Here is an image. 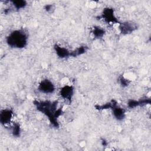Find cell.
I'll list each match as a JSON object with an SVG mask.
<instances>
[{
    "label": "cell",
    "instance_id": "2",
    "mask_svg": "<svg viewBox=\"0 0 151 151\" xmlns=\"http://www.w3.org/2000/svg\"><path fill=\"white\" fill-rule=\"evenodd\" d=\"M28 35L22 29H15L11 32L6 37L7 45L13 48L21 49L27 45Z\"/></svg>",
    "mask_w": 151,
    "mask_h": 151
},
{
    "label": "cell",
    "instance_id": "13",
    "mask_svg": "<svg viewBox=\"0 0 151 151\" xmlns=\"http://www.w3.org/2000/svg\"><path fill=\"white\" fill-rule=\"evenodd\" d=\"M10 2L12 4V5L14 6V8L17 10H19V9L25 8L27 5V2L25 1H23V0L11 1Z\"/></svg>",
    "mask_w": 151,
    "mask_h": 151
},
{
    "label": "cell",
    "instance_id": "11",
    "mask_svg": "<svg viewBox=\"0 0 151 151\" xmlns=\"http://www.w3.org/2000/svg\"><path fill=\"white\" fill-rule=\"evenodd\" d=\"M105 32V30L99 26H94L91 30V33L96 38H102L104 35Z\"/></svg>",
    "mask_w": 151,
    "mask_h": 151
},
{
    "label": "cell",
    "instance_id": "3",
    "mask_svg": "<svg viewBox=\"0 0 151 151\" xmlns=\"http://www.w3.org/2000/svg\"><path fill=\"white\" fill-rule=\"evenodd\" d=\"M38 90L41 93L49 94H52L55 91V87L51 80L46 78L40 82L38 86Z\"/></svg>",
    "mask_w": 151,
    "mask_h": 151
},
{
    "label": "cell",
    "instance_id": "15",
    "mask_svg": "<svg viewBox=\"0 0 151 151\" xmlns=\"http://www.w3.org/2000/svg\"><path fill=\"white\" fill-rule=\"evenodd\" d=\"M119 81H120V84L123 86V87H126L127 86L129 83H130V81L129 80L125 78L124 77H121L119 79Z\"/></svg>",
    "mask_w": 151,
    "mask_h": 151
},
{
    "label": "cell",
    "instance_id": "12",
    "mask_svg": "<svg viewBox=\"0 0 151 151\" xmlns=\"http://www.w3.org/2000/svg\"><path fill=\"white\" fill-rule=\"evenodd\" d=\"M88 50V47L87 46L83 45L73 50V51H71V56L72 57H77L78 55H80L84 53H85L87 50Z\"/></svg>",
    "mask_w": 151,
    "mask_h": 151
},
{
    "label": "cell",
    "instance_id": "7",
    "mask_svg": "<svg viewBox=\"0 0 151 151\" xmlns=\"http://www.w3.org/2000/svg\"><path fill=\"white\" fill-rule=\"evenodd\" d=\"M137 28L136 25L132 22H124L119 23V29L122 34H128L132 33Z\"/></svg>",
    "mask_w": 151,
    "mask_h": 151
},
{
    "label": "cell",
    "instance_id": "6",
    "mask_svg": "<svg viewBox=\"0 0 151 151\" xmlns=\"http://www.w3.org/2000/svg\"><path fill=\"white\" fill-rule=\"evenodd\" d=\"M14 117V111L11 109H4L0 112V122L2 125L9 124Z\"/></svg>",
    "mask_w": 151,
    "mask_h": 151
},
{
    "label": "cell",
    "instance_id": "8",
    "mask_svg": "<svg viewBox=\"0 0 151 151\" xmlns=\"http://www.w3.org/2000/svg\"><path fill=\"white\" fill-rule=\"evenodd\" d=\"M54 51L57 56L61 58H65L71 57V51L67 48L63 47L58 44H55L54 46Z\"/></svg>",
    "mask_w": 151,
    "mask_h": 151
},
{
    "label": "cell",
    "instance_id": "5",
    "mask_svg": "<svg viewBox=\"0 0 151 151\" xmlns=\"http://www.w3.org/2000/svg\"><path fill=\"white\" fill-rule=\"evenodd\" d=\"M74 93V88L70 85H65L63 86L59 91V95L60 97L68 103H71Z\"/></svg>",
    "mask_w": 151,
    "mask_h": 151
},
{
    "label": "cell",
    "instance_id": "14",
    "mask_svg": "<svg viewBox=\"0 0 151 151\" xmlns=\"http://www.w3.org/2000/svg\"><path fill=\"white\" fill-rule=\"evenodd\" d=\"M11 133L15 137H19L21 134L20 125L18 123H15L11 126Z\"/></svg>",
    "mask_w": 151,
    "mask_h": 151
},
{
    "label": "cell",
    "instance_id": "10",
    "mask_svg": "<svg viewBox=\"0 0 151 151\" xmlns=\"http://www.w3.org/2000/svg\"><path fill=\"white\" fill-rule=\"evenodd\" d=\"M150 103V99H140L139 100H130L128 101L127 106L129 108L133 109L137 106H143L146 105L147 104Z\"/></svg>",
    "mask_w": 151,
    "mask_h": 151
},
{
    "label": "cell",
    "instance_id": "4",
    "mask_svg": "<svg viewBox=\"0 0 151 151\" xmlns=\"http://www.w3.org/2000/svg\"><path fill=\"white\" fill-rule=\"evenodd\" d=\"M100 17L101 19H103V21H104L106 22L108 24H110V23L119 24L120 23L117 18L115 15L114 9L111 8L107 7L104 8Z\"/></svg>",
    "mask_w": 151,
    "mask_h": 151
},
{
    "label": "cell",
    "instance_id": "16",
    "mask_svg": "<svg viewBox=\"0 0 151 151\" xmlns=\"http://www.w3.org/2000/svg\"><path fill=\"white\" fill-rule=\"evenodd\" d=\"M52 9V5H47L45 6V9L47 11L49 12Z\"/></svg>",
    "mask_w": 151,
    "mask_h": 151
},
{
    "label": "cell",
    "instance_id": "1",
    "mask_svg": "<svg viewBox=\"0 0 151 151\" xmlns=\"http://www.w3.org/2000/svg\"><path fill=\"white\" fill-rule=\"evenodd\" d=\"M34 104L36 106L38 110L44 114L49 119L50 123L54 126L58 127V123L57 118L62 114L61 109H57V101H35Z\"/></svg>",
    "mask_w": 151,
    "mask_h": 151
},
{
    "label": "cell",
    "instance_id": "9",
    "mask_svg": "<svg viewBox=\"0 0 151 151\" xmlns=\"http://www.w3.org/2000/svg\"><path fill=\"white\" fill-rule=\"evenodd\" d=\"M111 109L112 110L113 115L116 120L120 121L125 118L126 110L123 108L117 106V104L114 105Z\"/></svg>",
    "mask_w": 151,
    "mask_h": 151
}]
</instances>
